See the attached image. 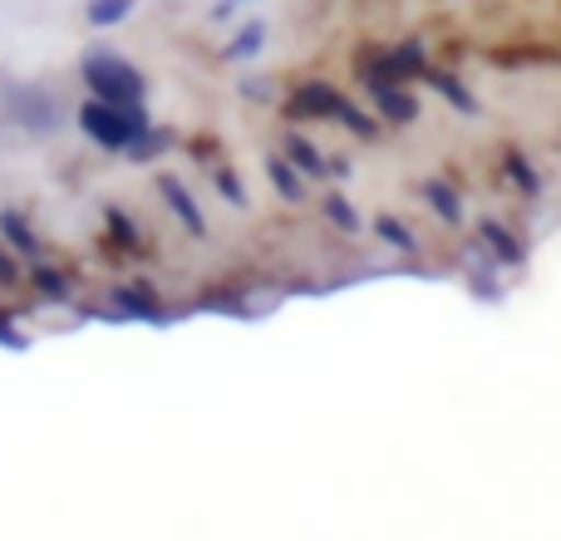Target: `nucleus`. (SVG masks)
Masks as SVG:
<instances>
[{
  "label": "nucleus",
  "mask_w": 561,
  "mask_h": 541,
  "mask_svg": "<svg viewBox=\"0 0 561 541\" xmlns=\"http://www.w3.org/2000/svg\"><path fill=\"white\" fill-rule=\"evenodd\" d=\"M79 128H84L99 148H108V153H128V143L148 128V108L144 104H108V99H84V108H79Z\"/></svg>",
  "instance_id": "1"
},
{
  "label": "nucleus",
  "mask_w": 561,
  "mask_h": 541,
  "mask_svg": "<svg viewBox=\"0 0 561 541\" xmlns=\"http://www.w3.org/2000/svg\"><path fill=\"white\" fill-rule=\"evenodd\" d=\"M84 84L94 89V99H108V104H144L148 84L124 55H108V49H94L84 55Z\"/></svg>",
  "instance_id": "2"
},
{
  "label": "nucleus",
  "mask_w": 561,
  "mask_h": 541,
  "mask_svg": "<svg viewBox=\"0 0 561 541\" xmlns=\"http://www.w3.org/2000/svg\"><path fill=\"white\" fill-rule=\"evenodd\" d=\"M340 104H345V94H335L330 84H320V79H310V84H300L296 94L286 99V118H325V124H335Z\"/></svg>",
  "instance_id": "3"
},
{
  "label": "nucleus",
  "mask_w": 561,
  "mask_h": 541,
  "mask_svg": "<svg viewBox=\"0 0 561 541\" xmlns=\"http://www.w3.org/2000/svg\"><path fill=\"white\" fill-rule=\"evenodd\" d=\"M424 69H428L424 49H419L414 39H404V45H399V49H389V55L379 59L375 69H365V79H369V84H404V79L424 74Z\"/></svg>",
  "instance_id": "4"
},
{
  "label": "nucleus",
  "mask_w": 561,
  "mask_h": 541,
  "mask_svg": "<svg viewBox=\"0 0 561 541\" xmlns=\"http://www.w3.org/2000/svg\"><path fill=\"white\" fill-rule=\"evenodd\" d=\"M158 197H163V203L173 207L178 217H183V227H187V232H193V237H203V232H207L203 212H197V203H193V197H187V187L178 183V177H158Z\"/></svg>",
  "instance_id": "5"
},
{
  "label": "nucleus",
  "mask_w": 561,
  "mask_h": 541,
  "mask_svg": "<svg viewBox=\"0 0 561 541\" xmlns=\"http://www.w3.org/2000/svg\"><path fill=\"white\" fill-rule=\"evenodd\" d=\"M375 104L389 124H414L419 118V99L404 84H375Z\"/></svg>",
  "instance_id": "6"
},
{
  "label": "nucleus",
  "mask_w": 561,
  "mask_h": 541,
  "mask_svg": "<svg viewBox=\"0 0 561 541\" xmlns=\"http://www.w3.org/2000/svg\"><path fill=\"white\" fill-rule=\"evenodd\" d=\"M424 79H428V84H434V89H438V94H444V99H448V104H454V108H458V114H468V118H473V114H478V99H473V94H468V89H463V84H458V79H454V74H448V69H424Z\"/></svg>",
  "instance_id": "7"
},
{
  "label": "nucleus",
  "mask_w": 561,
  "mask_h": 541,
  "mask_svg": "<svg viewBox=\"0 0 561 541\" xmlns=\"http://www.w3.org/2000/svg\"><path fill=\"white\" fill-rule=\"evenodd\" d=\"M286 158L300 168V177H325V173H330L325 158L316 153V143H310V138H300V134H290V138H286Z\"/></svg>",
  "instance_id": "8"
},
{
  "label": "nucleus",
  "mask_w": 561,
  "mask_h": 541,
  "mask_svg": "<svg viewBox=\"0 0 561 541\" xmlns=\"http://www.w3.org/2000/svg\"><path fill=\"white\" fill-rule=\"evenodd\" d=\"M424 203L434 207V212L444 217V222H454V227L463 222V203H458V193L444 183V177H434V183H424Z\"/></svg>",
  "instance_id": "9"
},
{
  "label": "nucleus",
  "mask_w": 561,
  "mask_h": 541,
  "mask_svg": "<svg viewBox=\"0 0 561 541\" xmlns=\"http://www.w3.org/2000/svg\"><path fill=\"white\" fill-rule=\"evenodd\" d=\"M266 173H272L276 193L286 197V203H300V197H306V187H300V168L290 163V158H266Z\"/></svg>",
  "instance_id": "10"
},
{
  "label": "nucleus",
  "mask_w": 561,
  "mask_h": 541,
  "mask_svg": "<svg viewBox=\"0 0 561 541\" xmlns=\"http://www.w3.org/2000/svg\"><path fill=\"white\" fill-rule=\"evenodd\" d=\"M478 237H483V242L493 246V252L503 256L507 266L523 262V246H517V237H507V232H503V222H478Z\"/></svg>",
  "instance_id": "11"
},
{
  "label": "nucleus",
  "mask_w": 561,
  "mask_h": 541,
  "mask_svg": "<svg viewBox=\"0 0 561 541\" xmlns=\"http://www.w3.org/2000/svg\"><path fill=\"white\" fill-rule=\"evenodd\" d=\"M0 237H5L15 252H25V256H35L39 246H35V237H30V227H25V217L20 212H0Z\"/></svg>",
  "instance_id": "12"
},
{
  "label": "nucleus",
  "mask_w": 561,
  "mask_h": 541,
  "mask_svg": "<svg viewBox=\"0 0 561 541\" xmlns=\"http://www.w3.org/2000/svg\"><path fill=\"white\" fill-rule=\"evenodd\" d=\"M128 10H134V0H89L84 15H89V25L94 30H108V25H118Z\"/></svg>",
  "instance_id": "13"
},
{
  "label": "nucleus",
  "mask_w": 561,
  "mask_h": 541,
  "mask_svg": "<svg viewBox=\"0 0 561 541\" xmlns=\"http://www.w3.org/2000/svg\"><path fill=\"white\" fill-rule=\"evenodd\" d=\"M507 173H513V183L523 187L527 197H537V193H542V177L533 173V163H527V158L517 153V148H507Z\"/></svg>",
  "instance_id": "14"
},
{
  "label": "nucleus",
  "mask_w": 561,
  "mask_h": 541,
  "mask_svg": "<svg viewBox=\"0 0 561 541\" xmlns=\"http://www.w3.org/2000/svg\"><path fill=\"white\" fill-rule=\"evenodd\" d=\"M335 124H345L350 134H359V138H375V134H379V124H375V118H369L365 108H355V104H350V99H345V104H340Z\"/></svg>",
  "instance_id": "15"
},
{
  "label": "nucleus",
  "mask_w": 561,
  "mask_h": 541,
  "mask_svg": "<svg viewBox=\"0 0 561 541\" xmlns=\"http://www.w3.org/2000/svg\"><path fill=\"white\" fill-rule=\"evenodd\" d=\"M114 306H124L128 315L148 320V325H158V320H163V310H153V300H144L138 290H114Z\"/></svg>",
  "instance_id": "16"
},
{
  "label": "nucleus",
  "mask_w": 561,
  "mask_h": 541,
  "mask_svg": "<svg viewBox=\"0 0 561 541\" xmlns=\"http://www.w3.org/2000/svg\"><path fill=\"white\" fill-rule=\"evenodd\" d=\"M262 30L266 25H242V35H232V45H227V59H252L256 49H262Z\"/></svg>",
  "instance_id": "17"
},
{
  "label": "nucleus",
  "mask_w": 561,
  "mask_h": 541,
  "mask_svg": "<svg viewBox=\"0 0 561 541\" xmlns=\"http://www.w3.org/2000/svg\"><path fill=\"white\" fill-rule=\"evenodd\" d=\"M163 143H168V134H153V128H144V134L128 143V158H134V163H148V158L163 153Z\"/></svg>",
  "instance_id": "18"
},
{
  "label": "nucleus",
  "mask_w": 561,
  "mask_h": 541,
  "mask_svg": "<svg viewBox=\"0 0 561 541\" xmlns=\"http://www.w3.org/2000/svg\"><path fill=\"white\" fill-rule=\"evenodd\" d=\"M375 232L385 237L389 246H399V252H414V232H409L404 222H394V217H379V222H375Z\"/></svg>",
  "instance_id": "19"
},
{
  "label": "nucleus",
  "mask_w": 561,
  "mask_h": 541,
  "mask_svg": "<svg viewBox=\"0 0 561 541\" xmlns=\"http://www.w3.org/2000/svg\"><path fill=\"white\" fill-rule=\"evenodd\" d=\"M30 280H35L45 296H55V300H65L69 296V286H65V276H59L55 266H30Z\"/></svg>",
  "instance_id": "20"
},
{
  "label": "nucleus",
  "mask_w": 561,
  "mask_h": 541,
  "mask_svg": "<svg viewBox=\"0 0 561 541\" xmlns=\"http://www.w3.org/2000/svg\"><path fill=\"white\" fill-rule=\"evenodd\" d=\"M325 217L340 227V232H359V217L350 212V203H345V197H335V193H330V197H325Z\"/></svg>",
  "instance_id": "21"
},
{
  "label": "nucleus",
  "mask_w": 561,
  "mask_h": 541,
  "mask_svg": "<svg viewBox=\"0 0 561 541\" xmlns=\"http://www.w3.org/2000/svg\"><path fill=\"white\" fill-rule=\"evenodd\" d=\"M104 222H108V232H114L124 246H138V227L128 222V217L118 212V207H108V212H104Z\"/></svg>",
  "instance_id": "22"
},
{
  "label": "nucleus",
  "mask_w": 561,
  "mask_h": 541,
  "mask_svg": "<svg viewBox=\"0 0 561 541\" xmlns=\"http://www.w3.org/2000/svg\"><path fill=\"white\" fill-rule=\"evenodd\" d=\"M217 187H222V197H227V203H242V183H237L232 173H217Z\"/></svg>",
  "instance_id": "23"
},
{
  "label": "nucleus",
  "mask_w": 561,
  "mask_h": 541,
  "mask_svg": "<svg viewBox=\"0 0 561 541\" xmlns=\"http://www.w3.org/2000/svg\"><path fill=\"white\" fill-rule=\"evenodd\" d=\"M15 276H20L15 256H10V252H0V280H15Z\"/></svg>",
  "instance_id": "24"
},
{
  "label": "nucleus",
  "mask_w": 561,
  "mask_h": 541,
  "mask_svg": "<svg viewBox=\"0 0 561 541\" xmlns=\"http://www.w3.org/2000/svg\"><path fill=\"white\" fill-rule=\"evenodd\" d=\"M0 345H25V339H20V335H15V330H10V325H0Z\"/></svg>",
  "instance_id": "25"
}]
</instances>
